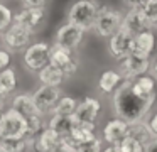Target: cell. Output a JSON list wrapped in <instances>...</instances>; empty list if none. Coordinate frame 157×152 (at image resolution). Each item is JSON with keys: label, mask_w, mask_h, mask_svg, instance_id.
<instances>
[{"label": "cell", "mask_w": 157, "mask_h": 152, "mask_svg": "<svg viewBox=\"0 0 157 152\" xmlns=\"http://www.w3.org/2000/svg\"><path fill=\"white\" fill-rule=\"evenodd\" d=\"M31 96L39 113L42 117H49L52 113V110H54V107L58 105L59 98L63 96V91H61V88L41 84L34 93H31Z\"/></svg>", "instance_id": "obj_9"}, {"label": "cell", "mask_w": 157, "mask_h": 152, "mask_svg": "<svg viewBox=\"0 0 157 152\" xmlns=\"http://www.w3.org/2000/svg\"><path fill=\"white\" fill-rule=\"evenodd\" d=\"M46 9H27V7H21L19 10L14 12V24L29 29L31 32L37 34L39 29L42 27L46 20Z\"/></svg>", "instance_id": "obj_11"}, {"label": "cell", "mask_w": 157, "mask_h": 152, "mask_svg": "<svg viewBox=\"0 0 157 152\" xmlns=\"http://www.w3.org/2000/svg\"><path fill=\"white\" fill-rule=\"evenodd\" d=\"M100 7H101V3L98 0H75L68 9L66 22L88 32V30L93 29V24H95V19L98 15Z\"/></svg>", "instance_id": "obj_2"}, {"label": "cell", "mask_w": 157, "mask_h": 152, "mask_svg": "<svg viewBox=\"0 0 157 152\" xmlns=\"http://www.w3.org/2000/svg\"><path fill=\"white\" fill-rule=\"evenodd\" d=\"M64 144V138L59 134H56L54 130L44 127V130L37 135L36 138H32L29 142V149L32 152H52L54 149H58L59 145Z\"/></svg>", "instance_id": "obj_14"}, {"label": "cell", "mask_w": 157, "mask_h": 152, "mask_svg": "<svg viewBox=\"0 0 157 152\" xmlns=\"http://www.w3.org/2000/svg\"><path fill=\"white\" fill-rule=\"evenodd\" d=\"M85 34L86 32L83 29H79V27L73 25L69 22H63L54 32V44L52 46L73 53V51H76L83 44Z\"/></svg>", "instance_id": "obj_8"}, {"label": "cell", "mask_w": 157, "mask_h": 152, "mask_svg": "<svg viewBox=\"0 0 157 152\" xmlns=\"http://www.w3.org/2000/svg\"><path fill=\"white\" fill-rule=\"evenodd\" d=\"M76 120L73 115H69V117H63V115H49L48 120H46V127L51 128V130H54L56 134H59L63 138H68L69 132L73 130V128L76 127Z\"/></svg>", "instance_id": "obj_18"}, {"label": "cell", "mask_w": 157, "mask_h": 152, "mask_svg": "<svg viewBox=\"0 0 157 152\" xmlns=\"http://www.w3.org/2000/svg\"><path fill=\"white\" fill-rule=\"evenodd\" d=\"M0 147L5 152H27L29 142L25 138H4L0 142Z\"/></svg>", "instance_id": "obj_29"}, {"label": "cell", "mask_w": 157, "mask_h": 152, "mask_svg": "<svg viewBox=\"0 0 157 152\" xmlns=\"http://www.w3.org/2000/svg\"><path fill=\"white\" fill-rule=\"evenodd\" d=\"M37 80L41 84H46V86L61 88V84L66 81V76L63 73V69L52 66V64H48L37 73Z\"/></svg>", "instance_id": "obj_21"}, {"label": "cell", "mask_w": 157, "mask_h": 152, "mask_svg": "<svg viewBox=\"0 0 157 152\" xmlns=\"http://www.w3.org/2000/svg\"><path fill=\"white\" fill-rule=\"evenodd\" d=\"M157 49V36L152 29H145L133 36V51L152 57Z\"/></svg>", "instance_id": "obj_16"}, {"label": "cell", "mask_w": 157, "mask_h": 152, "mask_svg": "<svg viewBox=\"0 0 157 152\" xmlns=\"http://www.w3.org/2000/svg\"><path fill=\"white\" fill-rule=\"evenodd\" d=\"M122 81H123L122 74H120L117 69L108 68V69H105L101 74H100V78H98V90L101 91L103 95H113L117 88L122 84Z\"/></svg>", "instance_id": "obj_20"}, {"label": "cell", "mask_w": 157, "mask_h": 152, "mask_svg": "<svg viewBox=\"0 0 157 152\" xmlns=\"http://www.w3.org/2000/svg\"><path fill=\"white\" fill-rule=\"evenodd\" d=\"M101 152H118V150H117V145H106V147H103Z\"/></svg>", "instance_id": "obj_41"}, {"label": "cell", "mask_w": 157, "mask_h": 152, "mask_svg": "<svg viewBox=\"0 0 157 152\" xmlns=\"http://www.w3.org/2000/svg\"><path fill=\"white\" fill-rule=\"evenodd\" d=\"M122 27L125 30H128L130 34H133V36L147 29L145 19H144V15H142L139 7H132V9L125 10L123 19H122Z\"/></svg>", "instance_id": "obj_17"}, {"label": "cell", "mask_w": 157, "mask_h": 152, "mask_svg": "<svg viewBox=\"0 0 157 152\" xmlns=\"http://www.w3.org/2000/svg\"><path fill=\"white\" fill-rule=\"evenodd\" d=\"M130 132V123H127L122 118H112L105 123L101 128V140L106 145H117L128 135Z\"/></svg>", "instance_id": "obj_13"}, {"label": "cell", "mask_w": 157, "mask_h": 152, "mask_svg": "<svg viewBox=\"0 0 157 152\" xmlns=\"http://www.w3.org/2000/svg\"><path fill=\"white\" fill-rule=\"evenodd\" d=\"M0 152H5V150H4V149H2V147H0Z\"/></svg>", "instance_id": "obj_42"}, {"label": "cell", "mask_w": 157, "mask_h": 152, "mask_svg": "<svg viewBox=\"0 0 157 152\" xmlns=\"http://www.w3.org/2000/svg\"><path fill=\"white\" fill-rule=\"evenodd\" d=\"M133 51V34L120 27L115 34L108 39V53L113 59H120V57L127 56Z\"/></svg>", "instance_id": "obj_12"}, {"label": "cell", "mask_w": 157, "mask_h": 152, "mask_svg": "<svg viewBox=\"0 0 157 152\" xmlns=\"http://www.w3.org/2000/svg\"><path fill=\"white\" fill-rule=\"evenodd\" d=\"M51 44L46 41H37L32 42L22 54V64L31 73H39L44 66L49 64V56H51Z\"/></svg>", "instance_id": "obj_5"}, {"label": "cell", "mask_w": 157, "mask_h": 152, "mask_svg": "<svg viewBox=\"0 0 157 152\" xmlns=\"http://www.w3.org/2000/svg\"><path fill=\"white\" fill-rule=\"evenodd\" d=\"M101 115V103L96 96H85L81 101H78L75 117L76 123L79 125H96V120Z\"/></svg>", "instance_id": "obj_10"}, {"label": "cell", "mask_w": 157, "mask_h": 152, "mask_svg": "<svg viewBox=\"0 0 157 152\" xmlns=\"http://www.w3.org/2000/svg\"><path fill=\"white\" fill-rule=\"evenodd\" d=\"M144 19H145L147 29H157V0H144L139 5Z\"/></svg>", "instance_id": "obj_24"}, {"label": "cell", "mask_w": 157, "mask_h": 152, "mask_svg": "<svg viewBox=\"0 0 157 152\" xmlns=\"http://www.w3.org/2000/svg\"><path fill=\"white\" fill-rule=\"evenodd\" d=\"M144 152H157V137H154L152 142L145 145V150Z\"/></svg>", "instance_id": "obj_38"}, {"label": "cell", "mask_w": 157, "mask_h": 152, "mask_svg": "<svg viewBox=\"0 0 157 152\" xmlns=\"http://www.w3.org/2000/svg\"><path fill=\"white\" fill-rule=\"evenodd\" d=\"M123 3H125L127 7H128V9H132V7H139L140 3L144 2V0H122Z\"/></svg>", "instance_id": "obj_39"}, {"label": "cell", "mask_w": 157, "mask_h": 152, "mask_svg": "<svg viewBox=\"0 0 157 152\" xmlns=\"http://www.w3.org/2000/svg\"><path fill=\"white\" fill-rule=\"evenodd\" d=\"M52 152H75V147H73V145H69V144H63V145H59L58 149H54V150Z\"/></svg>", "instance_id": "obj_37"}, {"label": "cell", "mask_w": 157, "mask_h": 152, "mask_svg": "<svg viewBox=\"0 0 157 152\" xmlns=\"http://www.w3.org/2000/svg\"><path fill=\"white\" fill-rule=\"evenodd\" d=\"M9 108H12L14 111L21 113L24 118H31V117H37L41 115L36 108L32 96L29 93H15L14 96L9 100Z\"/></svg>", "instance_id": "obj_15"}, {"label": "cell", "mask_w": 157, "mask_h": 152, "mask_svg": "<svg viewBox=\"0 0 157 152\" xmlns=\"http://www.w3.org/2000/svg\"><path fill=\"white\" fill-rule=\"evenodd\" d=\"M49 0H21L22 7H27V9H46Z\"/></svg>", "instance_id": "obj_35"}, {"label": "cell", "mask_w": 157, "mask_h": 152, "mask_svg": "<svg viewBox=\"0 0 157 152\" xmlns=\"http://www.w3.org/2000/svg\"><path fill=\"white\" fill-rule=\"evenodd\" d=\"M145 123H147V127H149L152 137H157V110L152 111V113L145 118Z\"/></svg>", "instance_id": "obj_34"}, {"label": "cell", "mask_w": 157, "mask_h": 152, "mask_svg": "<svg viewBox=\"0 0 157 152\" xmlns=\"http://www.w3.org/2000/svg\"><path fill=\"white\" fill-rule=\"evenodd\" d=\"M19 84V78H17V71L15 68H7V69L0 71V93L4 96H10L14 95V91L17 90Z\"/></svg>", "instance_id": "obj_23"}, {"label": "cell", "mask_w": 157, "mask_h": 152, "mask_svg": "<svg viewBox=\"0 0 157 152\" xmlns=\"http://www.w3.org/2000/svg\"><path fill=\"white\" fill-rule=\"evenodd\" d=\"M130 88L132 91L140 98H152L157 96V81L154 80L150 74H144V76H139L135 80L130 81Z\"/></svg>", "instance_id": "obj_19"}, {"label": "cell", "mask_w": 157, "mask_h": 152, "mask_svg": "<svg viewBox=\"0 0 157 152\" xmlns=\"http://www.w3.org/2000/svg\"><path fill=\"white\" fill-rule=\"evenodd\" d=\"M130 81L132 80H123L122 84L115 90L112 95L113 100V111H115L117 118H122L127 123H137L142 122L149 117L152 107L155 105L157 96L152 98H140L130 88Z\"/></svg>", "instance_id": "obj_1"}, {"label": "cell", "mask_w": 157, "mask_h": 152, "mask_svg": "<svg viewBox=\"0 0 157 152\" xmlns=\"http://www.w3.org/2000/svg\"><path fill=\"white\" fill-rule=\"evenodd\" d=\"M73 59H75L73 53H69V51H66V49H61V47H56V46L51 47L49 64H52V66L59 68V69H64V68L68 66V64L71 63Z\"/></svg>", "instance_id": "obj_25"}, {"label": "cell", "mask_w": 157, "mask_h": 152, "mask_svg": "<svg viewBox=\"0 0 157 152\" xmlns=\"http://www.w3.org/2000/svg\"><path fill=\"white\" fill-rule=\"evenodd\" d=\"M117 63H118V69L117 71L122 74L123 80H135V78L149 73L152 57L144 56L137 51H132L130 54L117 59Z\"/></svg>", "instance_id": "obj_4"}, {"label": "cell", "mask_w": 157, "mask_h": 152, "mask_svg": "<svg viewBox=\"0 0 157 152\" xmlns=\"http://www.w3.org/2000/svg\"><path fill=\"white\" fill-rule=\"evenodd\" d=\"M14 24V10L0 2V34H4Z\"/></svg>", "instance_id": "obj_31"}, {"label": "cell", "mask_w": 157, "mask_h": 152, "mask_svg": "<svg viewBox=\"0 0 157 152\" xmlns=\"http://www.w3.org/2000/svg\"><path fill=\"white\" fill-rule=\"evenodd\" d=\"M27 120L12 108H5L0 115V138H25Z\"/></svg>", "instance_id": "obj_6"}, {"label": "cell", "mask_w": 157, "mask_h": 152, "mask_svg": "<svg viewBox=\"0 0 157 152\" xmlns=\"http://www.w3.org/2000/svg\"><path fill=\"white\" fill-rule=\"evenodd\" d=\"M101 150H103V140L100 137H95L91 140L75 147V152H101Z\"/></svg>", "instance_id": "obj_32"}, {"label": "cell", "mask_w": 157, "mask_h": 152, "mask_svg": "<svg viewBox=\"0 0 157 152\" xmlns=\"http://www.w3.org/2000/svg\"><path fill=\"white\" fill-rule=\"evenodd\" d=\"M36 34L31 32L29 29L19 25V24H12L4 34H2V41L0 42L4 44V47L9 53H24L29 46L32 44Z\"/></svg>", "instance_id": "obj_7"}, {"label": "cell", "mask_w": 157, "mask_h": 152, "mask_svg": "<svg viewBox=\"0 0 157 152\" xmlns=\"http://www.w3.org/2000/svg\"><path fill=\"white\" fill-rule=\"evenodd\" d=\"M128 135H132L135 140H139L144 147H145L147 144H150V142H152V138H154L152 134H150V130H149V127H147V123H145V120L137 122V123L130 125Z\"/></svg>", "instance_id": "obj_27"}, {"label": "cell", "mask_w": 157, "mask_h": 152, "mask_svg": "<svg viewBox=\"0 0 157 152\" xmlns=\"http://www.w3.org/2000/svg\"><path fill=\"white\" fill-rule=\"evenodd\" d=\"M10 64H12V54L5 47H0V71L10 68Z\"/></svg>", "instance_id": "obj_33"}, {"label": "cell", "mask_w": 157, "mask_h": 152, "mask_svg": "<svg viewBox=\"0 0 157 152\" xmlns=\"http://www.w3.org/2000/svg\"><path fill=\"white\" fill-rule=\"evenodd\" d=\"M96 137V125H76L75 128H73L71 132H69L68 138H66V144L73 145V147H76V145L79 144H85V142L91 140V138Z\"/></svg>", "instance_id": "obj_22"}, {"label": "cell", "mask_w": 157, "mask_h": 152, "mask_svg": "<svg viewBox=\"0 0 157 152\" xmlns=\"http://www.w3.org/2000/svg\"><path fill=\"white\" fill-rule=\"evenodd\" d=\"M0 142H2V138H0Z\"/></svg>", "instance_id": "obj_44"}, {"label": "cell", "mask_w": 157, "mask_h": 152, "mask_svg": "<svg viewBox=\"0 0 157 152\" xmlns=\"http://www.w3.org/2000/svg\"><path fill=\"white\" fill-rule=\"evenodd\" d=\"M9 105V98L7 96H4V95L0 93V113L5 110V107Z\"/></svg>", "instance_id": "obj_40"}, {"label": "cell", "mask_w": 157, "mask_h": 152, "mask_svg": "<svg viewBox=\"0 0 157 152\" xmlns=\"http://www.w3.org/2000/svg\"><path fill=\"white\" fill-rule=\"evenodd\" d=\"M117 150L118 152H144L145 147L139 140H135L132 135H127L120 144H117Z\"/></svg>", "instance_id": "obj_30"}, {"label": "cell", "mask_w": 157, "mask_h": 152, "mask_svg": "<svg viewBox=\"0 0 157 152\" xmlns=\"http://www.w3.org/2000/svg\"><path fill=\"white\" fill-rule=\"evenodd\" d=\"M122 19H123L122 10L115 9V7H112V5H101L98 10V15H96V19H95V24H93L91 30H95V34L98 37L110 39V37L122 27Z\"/></svg>", "instance_id": "obj_3"}, {"label": "cell", "mask_w": 157, "mask_h": 152, "mask_svg": "<svg viewBox=\"0 0 157 152\" xmlns=\"http://www.w3.org/2000/svg\"><path fill=\"white\" fill-rule=\"evenodd\" d=\"M76 107H78V100L75 96H69V95H63L59 98L58 105L54 107L51 115H63V117H69V115L75 113Z\"/></svg>", "instance_id": "obj_26"}, {"label": "cell", "mask_w": 157, "mask_h": 152, "mask_svg": "<svg viewBox=\"0 0 157 152\" xmlns=\"http://www.w3.org/2000/svg\"><path fill=\"white\" fill-rule=\"evenodd\" d=\"M149 73H150V76L154 78V80L157 81V56L152 59V63H150V69H149Z\"/></svg>", "instance_id": "obj_36"}, {"label": "cell", "mask_w": 157, "mask_h": 152, "mask_svg": "<svg viewBox=\"0 0 157 152\" xmlns=\"http://www.w3.org/2000/svg\"><path fill=\"white\" fill-rule=\"evenodd\" d=\"M0 41H2V34H0Z\"/></svg>", "instance_id": "obj_43"}, {"label": "cell", "mask_w": 157, "mask_h": 152, "mask_svg": "<svg viewBox=\"0 0 157 152\" xmlns=\"http://www.w3.org/2000/svg\"><path fill=\"white\" fill-rule=\"evenodd\" d=\"M27 120V134H25V140L31 142L32 138H36L46 127V122L42 115H37V117H31V118H25Z\"/></svg>", "instance_id": "obj_28"}]
</instances>
